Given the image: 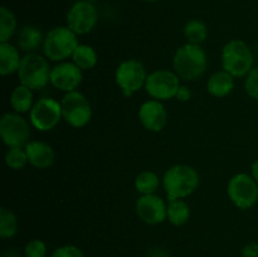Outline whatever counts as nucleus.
Instances as JSON below:
<instances>
[{
    "label": "nucleus",
    "mask_w": 258,
    "mask_h": 257,
    "mask_svg": "<svg viewBox=\"0 0 258 257\" xmlns=\"http://www.w3.org/2000/svg\"><path fill=\"white\" fill-rule=\"evenodd\" d=\"M29 118L30 125L40 133L53 130L63 118L60 102L50 97L39 98L29 111Z\"/></svg>",
    "instance_id": "nucleus-10"
},
{
    "label": "nucleus",
    "mask_w": 258,
    "mask_h": 257,
    "mask_svg": "<svg viewBox=\"0 0 258 257\" xmlns=\"http://www.w3.org/2000/svg\"><path fill=\"white\" fill-rule=\"evenodd\" d=\"M138 116L144 128L150 133H160L168 122V111L164 103L153 98L141 103Z\"/></svg>",
    "instance_id": "nucleus-15"
},
{
    "label": "nucleus",
    "mask_w": 258,
    "mask_h": 257,
    "mask_svg": "<svg viewBox=\"0 0 258 257\" xmlns=\"http://www.w3.org/2000/svg\"><path fill=\"white\" fill-rule=\"evenodd\" d=\"M50 257H85L82 249L75 244H63L52 252Z\"/></svg>",
    "instance_id": "nucleus-30"
},
{
    "label": "nucleus",
    "mask_w": 258,
    "mask_h": 257,
    "mask_svg": "<svg viewBox=\"0 0 258 257\" xmlns=\"http://www.w3.org/2000/svg\"><path fill=\"white\" fill-rule=\"evenodd\" d=\"M28 155V161L34 168L44 170L50 168L55 161V154L52 146L44 141H29L24 146Z\"/></svg>",
    "instance_id": "nucleus-16"
},
{
    "label": "nucleus",
    "mask_w": 258,
    "mask_h": 257,
    "mask_svg": "<svg viewBox=\"0 0 258 257\" xmlns=\"http://www.w3.org/2000/svg\"><path fill=\"white\" fill-rule=\"evenodd\" d=\"M222 68L234 78L247 77L254 67L251 47L242 39H232L224 44L221 53Z\"/></svg>",
    "instance_id": "nucleus-3"
},
{
    "label": "nucleus",
    "mask_w": 258,
    "mask_h": 257,
    "mask_svg": "<svg viewBox=\"0 0 258 257\" xmlns=\"http://www.w3.org/2000/svg\"><path fill=\"white\" fill-rule=\"evenodd\" d=\"M191 96H193V93H191L190 88H189L188 86L181 85L180 87H179L178 92H176L175 98L178 101H180V102H188L191 98Z\"/></svg>",
    "instance_id": "nucleus-31"
},
{
    "label": "nucleus",
    "mask_w": 258,
    "mask_h": 257,
    "mask_svg": "<svg viewBox=\"0 0 258 257\" xmlns=\"http://www.w3.org/2000/svg\"><path fill=\"white\" fill-rule=\"evenodd\" d=\"M47 244L42 239H32L24 247V257H45Z\"/></svg>",
    "instance_id": "nucleus-28"
},
{
    "label": "nucleus",
    "mask_w": 258,
    "mask_h": 257,
    "mask_svg": "<svg viewBox=\"0 0 258 257\" xmlns=\"http://www.w3.org/2000/svg\"><path fill=\"white\" fill-rule=\"evenodd\" d=\"M160 186V178L151 170H144L135 178V188L140 196L155 194Z\"/></svg>",
    "instance_id": "nucleus-24"
},
{
    "label": "nucleus",
    "mask_w": 258,
    "mask_h": 257,
    "mask_svg": "<svg viewBox=\"0 0 258 257\" xmlns=\"http://www.w3.org/2000/svg\"><path fill=\"white\" fill-rule=\"evenodd\" d=\"M208 67V57L199 44L185 43L175 50L173 57L174 72L186 82L199 80Z\"/></svg>",
    "instance_id": "nucleus-1"
},
{
    "label": "nucleus",
    "mask_w": 258,
    "mask_h": 257,
    "mask_svg": "<svg viewBox=\"0 0 258 257\" xmlns=\"http://www.w3.org/2000/svg\"><path fill=\"white\" fill-rule=\"evenodd\" d=\"M62 117L72 127H85L92 118V106L88 98L80 91L64 93L60 100Z\"/></svg>",
    "instance_id": "nucleus-8"
},
{
    "label": "nucleus",
    "mask_w": 258,
    "mask_h": 257,
    "mask_svg": "<svg viewBox=\"0 0 258 257\" xmlns=\"http://www.w3.org/2000/svg\"><path fill=\"white\" fill-rule=\"evenodd\" d=\"M83 2H88V3H93V4H95L96 2H97V0H83Z\"/></svg>",
    "instance_id": "nucleus-35"
},
{
    "label": "nucleus",
    "mask_w": 258,
    "mask_h": 257,
    "mask_svg": "<svg viewBox=\"0 0 258 257\" xmlns=\"http://www.w3.org/2000/svg\"><path fill=\"white\" fill-rule=\"evenodd\" d=\"M78 44V35L67 25H60L54 27L45 34L43 53L50 62H64L72 57Z\"/></svg>",
    "instance_id": "nucleus-4"
},
{
    "label": "nucleus",
    "mask_w": 258,
    "mask_h": 257,
    "mask_svg": "<svg viewBox=\"0 0 258 257\" xmlns=\"http://www.w3.org/2000/svg\"><path fill=\"white\" fill-rule=\"evenodd\" d=\"M72 62L82 71H90L96 67L98 62V54L95 48L90 44L80 43L72 54Z\"/></svg>",
    "instance_id": "nucleus-21"
},
{
    "label": "nucleus",
    "mask_w": 258,
    "mask_h": 257,
    "mask_svg": "<svg viewBox=\"0 0 258 257\" xmlns=\"http://www.w3.org/2000/svg\"><path fill=\"white\" fill-rule=\"evenodd\" d=\"M242 257H258V243H249L242 249Z\"/></svg>",
    "instance_id": "nucleus-32"
},
{
    "label": "nucleus",
    "mask_w": 258,
    "mask_h": 257,
    "mask_svg": "<svg viewBox=\"0 0 258 257\" xmlns=\"http://www.w3.org/2000/svg\"><path fill=\"white\" fill-rule=\"evenodd\" d=\"M52 67L49 60L38 53H27L22 58V63L18 70V78L22 85L33 91H39L50 83Z\"/></svg>",
    "instance_id": "nucleus-5"
},
{
    "label": "nucleus",
    "mask_w": 258,
    "mask_h": 257,
    "mask_svg": "<svg viewBox=\"0 0 258 257\" xmlns=\"http://www.w3.org/2000/svg\"><path fill=\"white\" fill-rule=\"evenodd\" d=\"M251 175L253 176L254 180L257 181L258 183V159H256V160L252 163L251 165Z\"/></svg>",
    "instance_id": "nucleus-33"
},
{
    "label": "nucleus",
    "mask_w": 258,
    "mask_h": 257,
    "mask_svg": "<svg viewBox=\"0 0 258 257\" xmlns=\"http://www.w3.org/2000/svg\"><path fill=\"white\" fill-rule=\"evenodd\" d=\"M33 105V90L24 85H18L10 93V106L13 107L14 112L25 113L32 110Z\"/></svg>",
    "instance_id": "nucleus-20"
},
{
    "label": "nucleus",
    "mask_w": 258,
    "mask_h": 257,
    "mask_svg": "<svg viewBox=\"0 0 258 257\" xmlns=\"http://www.w3.org/2000/svg\"><path fill=\"white\" fill-rule=\"evenodd\" d=\"M83 80V71L73 62H59L52 67L50 72V85L60 92L76 91Z\"/></svg>",
    "instance_id": "nucleus-14"
},
{
    "label": "nucleus",
    "mask_w": 258,
    "mask_h": 257,
    "mask_svg": "<svg viewBox=\"0 0 258 257\" xmlns=\"http://www.w3.org/2000/svg\"><path fill=\"white\" fill-rule=\"evenodd\" d=\"M5 164L12 170H22L25 168L28 161L27 151L22 146H14V148H8L5 153Z\"/></svg>",
    "instance_id": "nucleus-27"
},
{
    "label": "nucleus",
    "mask_w": 258,
    "mask_h": 257,
    "mask_svg": "<svg viewBox=\"0 0 258 257\" xmlns=\"http://www.w3.org/2000/svg\"><path fill=\"white\" fill-rule=\"evenodd\" d=\"M98 10L93 3L78 0L68 9L66 15L67 27L77 35H85L92 32L98 23Z\"/></svg>",
    "instance_id": "nucleus-12"
},
{
    "label": "nucleus",
    "mask_w": 258,
    "mask_h": 257,
    "mask_svg": "<svg viewBox=\"0 0 258 257\" xmlns=\"http://www.w3.org/2000/svg\"><path fill=\"white\" fill-rule=\"evenodd\" d=\"M244 90L247 95L253 100L258 101V66L252 68L244 80Z\"/></svg>",
    "instance_id": "nucleus-29"
},
{
    "label": "nucleus",
    "mask_w": 258,
    "mask_h": 257,
    "mask_svg": "<svg viewBox=\"0 0 258 257\" xmlns=\"http://www.w3.org/2000/svg\"><path fill=\"white\" fill-rule=\"evenodd\" d=\"M191 211L184 199H174L168 203V221L175 227H181L190 219Z\"/></svg>",
    "instance_id": "nucleus-22"
},
{
    "label": "nucleus",
    "mask_w": 258,
    "mask_h": 257,
    "mask_svg": "<svg viewBox=\"0 0 258 257\" xmlns=\"http://www.w3.org/2000/svg\"><path fill=\"white\" fill-rule=\"evenodd\" d=\"M19 222L12 209L7 207L0 208V237L3 239L13 238L18 233Z\"/></svg>",
    "instance_id": "nucleus-26"
},
{
    "label": "nucleus",
    "mask_w": 258,
    "mask_h": 257,
    "mask_svg": "<svg viewBox=\"0 0 258 257\" xmlns=\"http://www.w3.org/2000/svg\"><path fill=\"white\" fill-rule=\"evenodd\" d=\"M19 48L10 42L0 43V73L2 76H9L18 72L22 63Z\"/></svg>",
    "instance_id": "nucleus-19"
},
{
    "label": "nucleus",
    "mask_w": 258,
    "mask_h": 257,
    "mask_svg": "<svg viewBox=\"0 0 258 257\" xmlns=\"http://www.w3.org/2000/svg\"><path fill=\"white\" fill-rule=\"evenodd\" d=\"M201 184L198 170L188 164H176L164 173L163 188L169 201L191 196Z\"/></svg>",
    "instance_id": "nucleus-2"
},
{
    "label": "nucleus",
    "mask_w": 258,
    "mask_h": 257,
    "mask_svg": "<svg viewBox=\"0 0 258 257\" xmlns=\"http://www.w3.org/2000/svg\"><path fill=\"white\" fill-rule=\"evenodd\" d=\"M44 37L42 30L38 27L28 24L22 27V29L17 33V45L19 50L27 53H35V50L43 45Z\"/></svg>",
    "instance_id": "nucleus-17"
},
{
    "label": "nucleus",
    "mask_w": 258,
    "mask_h": 257,
    "mask_svg": "<svg viewBox=\"0 0 258 257\" xmlns=\"http://www.w3.org/2000/svg\"><path fill=\"white\" fill-rule=\"evenodd\" d=\"M148 76L144 63L135 58L122 60L115 71L116 85L125 97H130L145 87Z\"/></svg>",
    "instance_id": "nucleus-6"
},
{
    "label": "nucleus",
    "mask_w": 258,
    "mask_h": 257,
    "mask_svg": "<svg viewBox=\"0 0 258 257\" xmlns=\"http://www.w3.org/2000/svg\"><path fill=\"white\" fill-rule=\"evenodd\" d=\"M0 136L8 148H24L30 139L29 122L20 113H4L0 118Z\"/></svg>",
    "instance_id": "nucleus-11"
},
{
    "label": "nucleus",
    "mask_w": 258,
    "mask_h": 257,
    "mask_svg": "<svg viewBox=\"0 0 258 257\" xmlns=\"http://www.w3.org/2000/svg\"><path fill=\"white\" fill-rule=\"evenodd\" d=\"M135 211L144 223L151 226L160 224L168 219V204L156 193L139 197L135 203Z\"/></svg>",
    "instance_id": "nucleus-13"
},
{
    "label": "nucleus",
    "mask_w": 258,
    "mask_h": 257,
    "mask_svg": "<svg viewBox=\"0 0 258 257\" xmlns=\"http://www.w3.org/2000/svg\"><path fill=\"white\" fill-rule=\"evenodd\" d=\"M180 78L174 71L155 70L149 73L145 83V91L153 100L168 101L176 96L181 86Z\"/></svg>",
    "instance_id": "nucleus-9"
},
{
    "label": "nucleus",
    "mask_w": 258,
    "mask_h": 257,
    "mask_svg": "<svg viewBox=\"0 0 258 257\" xmlns=\"http://www.w3.org/2000/svg\"><path fill=\"white\" fill-rule=\"evenodd\" d=\"M227 196L237 208L251 209L258 203V183L251 174H236L227 184Z\"/></svg>",
    "instance_id": "nucleus-7"
},
{
    "label": "nucleus",
    "mask_w": 258,
    "mask_h": 257,
    "mask_svg": "<svg viewBox=\"0 0 258 257\" xmlns=\"http://www.w3.org/2000/svg\"><path fill=\"white\" fill-rule=\"evenodd\" d=\"M234 88V77L224 70L217 71L207 81V91L217 98L227 97Z\"/></svg>",
    "instance_id": "nucleus-18"
},
{
    "label": "nucleus",
    "mask_w": 258,
    "mask_h": 257,
    "mask_svg": "<svg viewBox=\"0 0 258 257\" xmlns=\"http://www.w3.org/2000/svg\"><path fill=\"white\" fill-rule=\"evenodd\" d=\"M143 2H145V3H158V2H160V0H143Z\"/></svg>",
    "instance_id": "nucleus-34"
},
{
    "label": "nucleus",
    "mask_w": 258,
    "mask_h": 257,
    "mask_svg": "<svg viewBox=\"0 0 258 257\" xmlns=\"http://www.w3.org/2000/svg\"><path fill=\"white\" fill-rule=\"evenodd\" d=\"M183 35L186 43L202 45V43L206 42L208 38V27L203 20L190 19L184 25Z\"/></svg>",
    "instance_id": "nucleus-23"
},
{
    "label": "nucleus",
    "mask_w": 258,
    "mask_h": 257,
    "mask_svg": "<svg viewBox=\"0 0 258 257\" xmlns=\"http://www.w3.org/2000/svg\"><path fill=\"white\" fill-rule=\"evenodd\" d=\"M17 28L18 20L14 13L7 7L0 8V43L10 42Z\"/></svg>",
    "instance_id": "nucleus-25"
}]
</instances>
